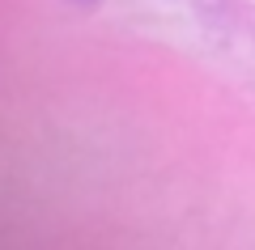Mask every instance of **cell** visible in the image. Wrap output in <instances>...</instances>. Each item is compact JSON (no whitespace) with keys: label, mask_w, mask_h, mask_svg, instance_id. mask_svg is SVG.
Returning <instances> with one entry per match:
<instances>
[]
</instances>
